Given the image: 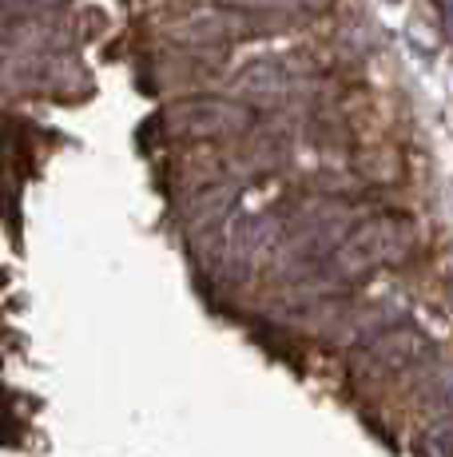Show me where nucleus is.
I'll return each instance as SVG.
<instances>
[{"mask_svg": "<svg viewBox=\"0 0 453 457\" xmlns=\"http://www.w3.org/2000/svg\"><path fill=\"white\" fill-rule=\"evenodd\" d=\"M406 247V227L398 219H370L358 231H350L334 251V267L338 275H366L378 262L394 259Z\"/></svg>", "mask_w": 453, "mask_h": 457, "instance_id": "nucleus-2", "label": "nucleus"}, {"mask_svg": "<svg viewBox=\"0 0 453 457\" xmlns=\"http://www.w3.org/2000/svg\"><path fill=\"white\" fill-rule=\"evenodd\" d=\"M425 453L430 457H453V414L441 418L438 426L425 434Z\"/></svg>", "mask_w": 453, "mask_h": 457, "instance_id": "nucleus-4", "label": "nucleus"}, {"mask_svg": "<svg viewBox=\"0 0 453 457\" xmlns=\"http://www.w3.org/2000/svg\"><path fill=\"white\" fill-rule=\"evenodd\" d=\"M425 354H430V338L417 327H409V322H394V327H382L378 334H370L362 342L358 358H354V370L362 378H386V374L409 370Z\"/></svg>", "mask_w": 453, "mask_h": 457, "instance_id": "nucleus-1", "label": "nucleus"}, {"mask_svg": "<svg viewBox=\"0 0 453 457\" xmlns=\"http://www.w3.org/2000/svg\"><path fill=\"white\" fill-rule=\"evenodd\" d=\"M243 8H267V12H318L330 0H235Z\"/></svg>", "mask_w": 453, "mask_h": 457, "instance_id": "nucleus-3", "label": "nucleus"}]
</instances>
